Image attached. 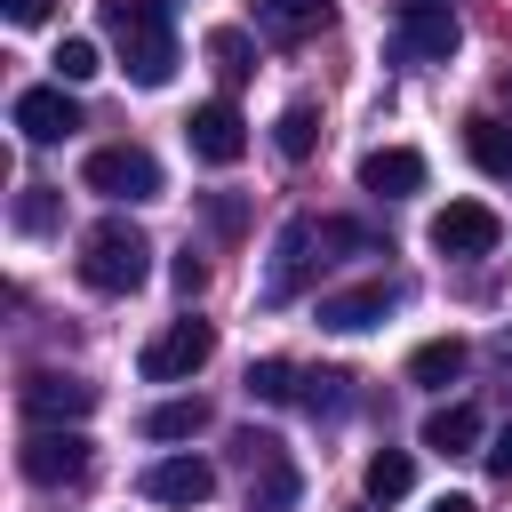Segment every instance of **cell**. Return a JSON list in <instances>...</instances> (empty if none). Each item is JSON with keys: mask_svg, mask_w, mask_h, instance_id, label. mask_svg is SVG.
<instances>
[{"mask_svg": "<svg viewBox=\"0 0 512 512\" xmlns=\"http://www.w3.org/2000/svg\"><path fill=\"white\" fill-rule=\"evenodd\" d=\"M96 72H104L96 40H64V48H56V80H64V88H80V80H96Z\"/></svg>", "mask_w": 512, "mask_h": 512, "instance_id": "25", "label": "cell"}, {"mask_svg": "<svg viewBox=\"0 0 512 512\" xmlns=\"http://www.w3.org/2000/svg\"><path fill=\"white\" fill-rule=\"evenodd\" d=\"M432 512H480V504H472V496H440Z\"/></svg>", "mask_w": 512, "mask_h": 512, "instance_id": "30", "label": "cell"}, {"mask_svg": "<svg viewBox=\"0 0 512 512\" xmlns=\"http://www.w3.org/2000/svg\"><path fill=\"white\" fill-rule=\"evenodd\" d=\"M360 192H384V200L424 192V152H408V144H376V152L360 160Z\"/></svg>", "mask_w": 512, "mask_h": 512, "instance_id": "12", "label": "cell"}, {"mask_svg": "<svg viewBox=\"0 0 512 512\" xmlns=\"http://www.w3.org/2000/svg\"><path fill=\"white\" fill-rule=\"evenodd\" d=\"M208 488H216V472H208L200 456H160V464L144 472V496H152V504H208Z\"/></svg>", "mask_w": 512, "mask_h": 512, "instance_id": "14", "label": "cell"}, {"mask_svg": "<svg viewBox=\"0 0 512 512\" xmlns=\"http://www.w3.org/2000/svg\"><path fill=\"white\" fill-rule=\"evenodd\" d=\"M496 208H480V200H448L440 216H432V248L440 256H488L496 248Z\"/></svg>", "mask_w": 512, "mask_h": 512, "instance_id": "10", "label": "cell"}, {"mask_svg": "<svg viewBox=\"0 0 512 512\" xmlns=\"http://www.w3.org/2000/svg\"><path fill=\"white\" fill-rule=\"evenodd\" d=\"M296 488H304V480H296V464H288L280 448H272L264 464H248V512H296Z\"/></svg>", "mask_w": 512, "mask_h": 512, "instance_id": "15", "label": "cell"}, {"mask_svg": "<svg viewBox=\"0 0 512 512\" xmlns=\"http://www.w3.org/2000/svg\"><path fill=\"white\" fill-rule=\"evenodd\" d=\"M144 272H152V240H144L128 216H104V224L80 240V280H88L96 296H136Z\"/></svg>", "mask_w": 512, "mask_h": 512, "instance_id": "2", "label": "cell"}, {"mask_svg": "<svg viewBox=\"0 0 512 512\" xmlns=\"http://www.w3.org/2000/svg\"><path fill=\"white\" fill-rule=\"evenodd\" d=\"M80 128V104L64 96V80H48V88H24L16 96V136L24 144H64Z\"/></svg>", "mask_w": 512, "mask_h": 512, "instance_id": "8", "label": "cell"}, {"mask_svg": "<svg viewBox=\"0 0 512 512\" xmlns=\"http://www.w3.org/2000/svg\"><path fill=\"white\" fill-rule=\"evenodd\" d=\"M472 440H480V408H472V400H448V408L424 416V448L456 456V448H472Z\"/></svg>", "mask_w": 512, "mask_h": 512, "instance_id": "17", "label": "cell"}, {"mask_svg": "<svg viewBox=\"0 0 512 512\" xmlns=\"http://www.w3.org/2000/svg\"><path fill=\"white\" fill-rule=\"evenodd\" d=\"M304 384H312V376H296L288 360H256V368H248V400H264V408H288V400H304Z\"/></svg>", "mask_w": 512, "mask_h": 512, "instance_id": "20", "label": "cell"}, {"mask_svg": "<svg viewBox=\"0 0 512 512\" xmlns=\"http://www.w3.org/2000/svg\"><path fill=\"white\" fill-rule=\"evenodd\" d=\"M256 16H264V32H280V40H312V32L328 24V0H256Z\"/></svg>", "mask_w": 512, "mask_h": 512, "instance_id": "19", "label": "cell"}, {"mask_svg": "<svg viewBox=\"0 0 512 512\" xmlns=\"http://www.w3.org/2000/svg\"><path fill=\"white\" fill-rule=\"evenodd\" d=\"M80 184L104 192V200H160V160L144 144H104V152H88Z\"/></svg>", "mask_w": 512, "mask_h": 512, "instance_id": "4", "label": "cell"}, {"mask_svg": "<svg viewBox=\"0 0 512 512\" xmlns=\"http://www.w3.org/2000/svg\"><path fill=\"white\" fill-rule=\"evenodd\" d=\"M360 480H368V496H376V504H400V496H408V488H416V464H408V456H400V448H376V456H368V472H360Z\"/></svg>", "mask_w": 512, "mask_h": 512, "instance_id": "21", "label": "cell"}, {"mask_svg": "<svg viewBox=\"0 0 512 512\" xmlns=\"http://www.w3.org/2000/svg\"><path fill=\"white\" fill-rule=\"evenodd\" d=\"M104 32L128 64L136 88H168L176 80V24H168V0H104Z\"/></svg>", "mask_w": 512, "mask_h": 512, "instance_id": "1", "label": "cell"}, {"mask_svg": "<svg viewBox=\"0 0 512 512\" xmlns=\"http://www.w3.org/2000/svg\"><path fill=\"white\" fill-rule=\"evenodd\" d=\"M200 424H208V408H200V400H160V408L144 416V432H152V440H192Z\"/></svg>", "mask_w": 512, "mask_h": 512, "instance_id": "23", "label": "cell"}, {"mask_svg": "<svg viewBox=\"0 0 512 512\" xmlns=\"http://www.w3.org/2000/svg\"><path fill=\"white\" fill-rule=\"evenodd\" d=\"M176 288L200 296V288H208V264H200V256H176Z\"/></svg>", "mask_w": 512, "mask_h": 512, "instance_id": "28", "label": "cell"}, {"mask_svg": "<svg viewBox=\"0 0 512 512\" xmlns=\"http://www.w3.org/2000/svg\"><path fill=\"white\" fill-rule=\"evenodd\" d=\"M16 224H24V232H48V224H56V192H48V184H24V192H16Z\"/></svg>", "mask_w": 512, "mask_h": 512, "instance_id": "26", "label": "cell"}, {"mask_svg": "<svg viewBox=\"0 0 512 512\" xmlns=\"http://www.w3.org/2000/svg\"><path fill=\"white\" fill-rule=\"evenodd\" d=\"M392 40H400L408 64H448L456 40H464V24H456L448 0H400V8H392Z\"/></svg>", "mask_w": 512, "mask_h": 512, "instance_id": "3", "label": "cell"}, {"mask_svg": "<svg viewBox=\"0 0 512 512\" xmlns=\"http://www.w3.org/2000/svg\"><path fill=\"white\" fill-rule=\"evenodd\" d=\"M96 408V384L88 376H64V368H32L24 376V416L32 424H80Z\"/></svg>", "mask_w": 512, "mask_h": 512, "instance_id": "7", "label": "cell"}, {"mask_svg": "<svg viewBox=\"0 0 512 512\" xmlns=\"http://www.w3.org/2000/svg\"><path fill=\"white\" fill-rule=\"evenodd\" d=\"M16 464H24V480H32V488H64V480H80V472H88V440H80L72 424H40V432L24 440V456H16Z\"/></svg>", "mask_w": 512, "mask_h": 512, "instance_id": "6", "label": "cell"}, {"mask_svg": "<svg viewBox=\"0 0 512 512\" xmlns=\"http://www.w3.org/2000/svg\"><path fill=\"white\" fill-rule=\"evenodd\" d=\"M208 352H216V328H208V320H168V328L144 344V376H152V384H176V376L208 368Z\"/></svg>", "mask_w": 512, "mask_h": 512, "instance_id": "5", "label": "cell"}, {"mask_svg": "<svg viewBox=\"0 0 512 512\" xmlns=\"http://www.w3.org/2000/svg\"><path fill=\"white\" fill-rule=\"evenodd\" d=\"M0 8H8V24H40L48 16V0H0Z\"/></svg>", "mask_w": 512, "mask_h": 512, "instance_id": "29", "label": "cell"}, {"mask_svg": "<svg viewBox=\"0 0 512 512\" xmlns=\"http://www.w3.org/2000/svg\"><path fill=\"white\" fill-rule=\"evenodd\" d=\"M496 104H512V64H504V72H496Z\"/></svg>", "mask_w": 512, "mask_h": 512, "instance_id": "31", "label": "cell"}, {"mask_svg": "<svg viewBox=\"0 0 512 512\" xmlns=\"http://www.w3.org/2000/svg\"><path fill=\"white\" fill-rule=\"evenodd\" d=\"M464 152L480 160V176H496V184H512V128L504 120H464Z\"/></svg>", "mask_w": 512, "mask_h": 512, "instance_id": "16", "label": "cell"}, {"mask_svg": "<svg viewBox=\"0 0 512 512\" xmlns=\"http://www.w3.org/2000/svg\"><path fill=\"white\" fill-rule=\"evenodd\" d=\"M248 56H256V48H248V32H232V24H224V32H208V64H216L224 80H248V72H256Z\"/></svg>", "mask_w": 512, "mask_h": 512, "instance_id": "24", "label": "cell"}, {"mask_svg": "<svg viewBox=\"0 0 512 512\" xmlns=\"http://www.w3.org/2000/svg\"><path fill=\"white\" fill-rule=\"evenodd\" d=\"M480 456H488V472H496V480H512V424H504V432H496Z\"/></svg>", "mask_w": 512, "mask_h": 512, "instance_id": "27", "label": "cell"}, {"mask_svg": "<svg viewBox=\"0 0 512 512\" xmlns=\"http://www.w3.org/2000/svg\"><path fill=\"white\" fill-rule=\"evenodd\" d=\"M312 248H320V224L312 216H288L280 224V248H272V280H264V304H288L312 272Z\"/></svg>", "mask_w": 512, "mask_h": 512, "instance_id": "11", "label": "cell"}, {"mask_svg": "<svg viewBox=\"0 0 512 512\" xmlns=\"http://www.w3.org/2000/svg\"><path fill=\"white\" fill-rule=\"evenodd\" d=\"M272 144H280V160H312V144H320V112H312V104H288V112L272 120Z\"/></svg>", "mask_w": 512, "mask_h": 512, "instance_id": "22", "label": "cell"}, {"mask_svg": "<svg viewBox=\"0 0 512 512\" xmlns=\"http://www.w3.org/2000/svg\"><path fill=\"white\" fill-rule=\"evenodd\" d=\"M184 136H192V152L208 160V168H232L240 152H248V120L216 96V104H192V120H184Z\"/></svg>", "mask_w": 512, "mask_h": 512, "instance_id": "9", "label": "cell"}, {"mask_svg": "<svg viewBox=\"0 0 512 512\" xmlns=\"http://www.w3.org/2000/svg\"><path fill=\"white\" fill-rule=\"evenodd\" d=\"M392 312V288L384 280H368V288H336V296H320V328H336V336H360V328H376Z\"/></svg>", "mask_w": 512, "mask_h": 512, "instance_id": "13", "label": "cell"}, {"mask_svg": "<svg viewBox=\"0 0 512 512\" xmlns=\"http://www.w3.org/2000/svg\"><path fill=\"white\" fill-rule=\"evenodd\" d=\"M408 376H416L424 392H448V384L464 376V344H456V336H432V344H416V360H408Z\"/></svg>", "mask_w": 512, "mask_h": 512, "instance_id": "18", "label": "cell"}]
</instances>
